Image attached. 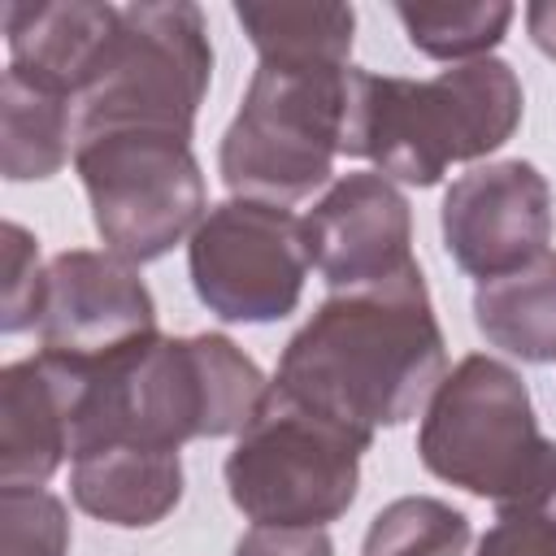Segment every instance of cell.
<instances>
[{"instance_id":"6","label":"cell","mask_w":556,"mask_h":556,"mask_svg":"<svg viewBox=\"0 0 556 556\" xmlns=\"http://www.w3.org/2000/svg\"><path fill=\"white\" fill-rule=\"evenodd\" d=\"M208 83L213 43L200 4H117V22L78 96V139L100 130H169L191 139Z\"/></svg>"},{"instance_id":"18","label":"cell","mask_w":556,"mask_h":556,"mask_svg":"<svg viewBox=\"0 0 556 556\" xmlns=\"http://www.w3.org/2000/svg\"><path fill=\"white\" fill-rule=\"evenodd\" d=\"M235 22L261 65H352V4H256L239 0Z\"/></svg>"},{"instance_id":"17","label":"cell","mask_w":556,"mask_h":556,"mask_svg":"<svg viewBox=\"0 0 556 556\" xmlns=\"http://www.w3.org/2000/svg\"><path fill=\"white\" fill-rule=\"evenodd\" d=\"M478 334L521 365L556 361V252L473 287Z\"/></svg>"},{"instance_id":"14","label":"cell","mask_w":556,"mask_h":556,"mask_svg":"<svg viewBox=\"0 0 556 556\" xmlns=\"http://www.w3.org/2000/svg\"><path fill=\"white\" fill-rule=\"evenodd\" d=\"M9 65L74 96H83L100 48L117 22V4L100 0H9L0 9Z\"/></svg>"},{"instance_id":"12","label":"cell","mask_w":556,"mask_h":556,"mask_svg":"<svg viewBox=\"0 0 556 556\" xmlns=\"http://www.w3.org/2000/svg\"><path fill=\"white\" fill-rule=\"evenodd\" d=\"M304 243L330 295L391 282L417 265L408 195L378 169L334 178L304 213Z\"/></svg>"},{"instance_id":"24","label":"cell","mask_w":556,"mask_h":556,"mask_svg":"<svg viewBox=\"0 0 556 556\" xmlns=\"http://www.w3.org/2000/svg\"><path fill=\"white\" fill-rule=\"evenodd\" d=\"M235 556H334V543L317 530H256L235 547Z\"/></svg>"},{"instance_id":"10","label":"cell","mask_w":556,"mask_h":556,"mask_svg":"<svg viewBox=\"0 0 556 556\" xmlns=\"http://www.w3.org/2000/svg\"><path fill=\"white\" fill-rule=\"evenodd\" d=\"M552 226V182L521 156L473 165L443 191L439 208L447 256L478 282L504 278L543 256Z\"/></svg>"},{"instance_id":"4","label":"cell","mask_w":556,"mask_h":556,"mask_svg":"<svg viewBox=\"0 0 556 556\" xmlns=\"http://www.w3.org/2000/svg\"><path fill=\"white\" fill-rule=\"evenodd\" d=\"M417 460L495 508L556 495V439L539 430L526 378L486 352L456 361L434 387L417 426Z\"/></svg>"},{"instance_id":"11","label":"cell","mask_w":556,"mask_h":556,"mask_svg":"<svg viewBox=\"0 0 556 556\" xmlns=\"http://www.w3.org/2000/svg\"><path fill=\"white\" fill-rule=\"evenodd\" d=\"M39 352L96 365L135 343L161 334L156 300L139 278V265L109 248H70L48 261L43 308H39Z\"/></svg>"},{"instance_id":"5","label":"cell","mask_w":556,"mask_h":556,"mask_svg":"<svg viewBox=\"0 0 556 556\" xmlns=\"http://www.w3.org/2000/svg\"><path fill=\"white\" fill-rule=\"evenodd\" d=\"M352 65H261L217 143L230 195L291 208L330 182L343 156Z\"/></svg>"},{"instance_id":"20","label":"cell","mask_w":556,"mask_h":556,"mask_svg":"<svg viewBox=\"0 0 556 556\" xmlns=\"http://www.w3.org/2000/svg\"><path fill=\"white\" fill-rule=\"evenodd\" d=\"M469 539V517L447 500L400 495L374 513L361 556H465Z\"/></svg>"},{"instance_id":"9","label":"cell","mask_w":556,"mask_h":556,"mask_svg":"<svg viewBox=\"0 0 556 556\" xmlns=\"http://www.w3.org/2000/svg\"><path fill=\"white\" fill-rule=\"evenodd\" d=\"M313 269L304 217L282 204L230 195L204 213L187 239L195 300L230 326H269L300 308Z\"/></svg>"},{"instance_id":"1","label":"cell","mask_w":556,"mask_h":556,"mask_svg":"<svg viewBox=\"0 0 556 556\" xmlns=\"http://www.w3.org/2000/svg\"><path fill=\"white\" fill-rule=\"evenodd\" d=\"M447 374L443 326L421 265L365 291H339L287 339L274 387L374 439L417 417Z\"/></svg>"},{"instance_id":"2","label":"cell","mask_w":556,"mask_h":556,"mask_svg":"<svg viewBox=\"0 0 556 556\" xmlns=\"http://www.w3.org/2000/svg\"><path fill=\"white\" fill-rule=\"evenodd\" d=\"M65 365L74 378L70 460L104 443L182 452L191 439L243 434L269 391L261 365L217 330L152 334L109 361Z\"/></svg>"},{"instance_id":"23","label":"cell","mask_w":556,"mask_h":556,"mask_svg":"<svg viewBox=\"0 0 556 556\" xmlns=\"http://www.w3.org/2000/svg\"><path fill=\"white\" fill-rule=\"evenodd\" d=\"M473 556H556V495L500 508Z\"/></svg>"},{"instance_id":"13","label":"cell","mask_w":556,"mask_h":556,"mask_svg":"<svg viewBox=\"0 0 556 556\" xmlns=\"http://www.w3.org/2000/svg\"><path fill=\"white\" fill-rule=\"evenodd\" d=\"M74 443V378L52 352L0 369V486H43Z\"/></svg>"},{"instance_id":"15","label":"cell","mask_w":556,"mask_h":556,"mask_svg":"<svg viewBox=\"0 0 556 556\" xmlns=\"http://www.w3.org/2000/svg\"><path fill=\"white\" fill-rule=\"evenodd\" d=\"M74 504L117 530H152L182 500V452L104 443L70 460Z\"/></svg>"},{"instance_id":"25","label":"cell","mask_w":556,"mask_h":556,"mask_svg":"<svg viewBox=\"0 0 556 556\" xmlns=\"http://www.w3.org/2000/svg\"><path fill=\"white\" fill-rule=\"evenodd\" d=\"M526 30H530V43L556 61V0H534L526 4Z\"/></svg>"},{"instance_id":"16","label":"cell","mask_w":556,"mask_h":556,"mask_svg":"<svg viewBox=\"0 0 556 556\" xmlns=\"http://www.w3.org/2000/svg\"><path fill=\"white\" fill-rule=\"evenodd\" d=\"M0 169L9 182H43L61 174L78 148L74 96L9 65L0 83Z\"/></svg>"},{"instance_id":"21","label":"cell","mask_w":556,"mask_h":556,"mask_svg":"<svg viewBox=\"0 0 556 556\" xmlns=\"http://www.w3.org/2000/svg\"><path fill=\"white\" fill-rule=\"evenodd\" d=\"M70 508L48 486H0V556H70Z\"/></svg>"},{"instance_id":"3","label":"cell","mask_w":556,"mask_h":556,"mask_svg":"<svg viewBox=\"0 0 556 556\" xmlns=\"http://www.w3.org/2000/svg\"><path fill=\"white\" fill-rule=\"evenodd\" d=\"M521 113V78L500 56L447 65L430 78L352 65L343 156L369 161L391 182L434 187L452 165L500 152L517 135Z\"/></svg>"},{"instance_id":"8","label":"cell","mask_w":556,"mask_h":556,"mask_svg":"<svg viewBox=\"0 0 556 556\" xmlns=\"http://www.w3.org/2000/svg\"><path fill=\"white\" fill-rule=\"evenodd\" d=\"M74 169L100 243L130 265L161 261L208 213L204 169L187 135L100 130L78 139Z\"/></svg>"},{"instance_id":"19","label":"cell","mask_w":556,"mask_h":556,"mask_svg":"<svg viewBox=\"0 0 556 556\" xmlns=\"http://www.w3.org/2000/svg\"><path fill=\"white\" fill-rule=\"evenodd\" d=\"M513 4L504 0H456V4H395L408 43L434 61H482L508 35Z\"/></svg>"},{"instance_id":"7","label":"cell","mask_w":556,"mask_h":556,"mask_svg":"<svg viewBox=\"0 0 556 556\" xmlns=\"http://www.w3.org/2000/svg\"><path fill=\"white\" fill-rule=\"evenodd\" d=\"M369 447L374 439L313 413L269 382L256 417L235 434L222 465L226 495L252 526L326 530L356 504L361 456Z\"/></svg>"},{"instance_id":"22","label":"cell","mask_w":556,"mask_h":556,"mask_svg":"<svg viewBox=\"0 0 556 556\" xmlns=\"http://www.w3.org/2000/svg\"><path fill=\"white\" fill-rule=\"evenodd\" d=\"M48 265L39 261V239L22 222H4V295H0V330L22 334L39 326Z\"/></svg>"}]
</instances>
